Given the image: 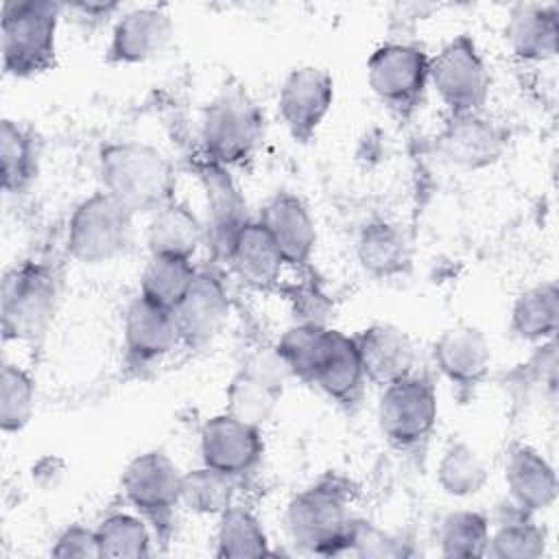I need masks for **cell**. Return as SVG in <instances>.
I'll return each mask as SVG.
<instances>
[{"label":"cell","mask_w":559,"mask_h":559,"mask_svg":"<svg viewBox=\"0 0 559 559\" xmlns=\"http://www.w3.org/2000/svg\"><path fill=\"white\" fill-rule=\"evenodd\" d=\"M100 190L118 199L135 216H151L175 199L177 173L170 157L157 146L140 140H114L100 146Z\"/></svg>","instance_id":"obj_1"},{"label":"cell","mask_w":559,"mask_h":559,"mask_svg":"<svg viewBox=\"0 0 559 559\" xmlns=\"http://www.w3.org/2000/svg\"><path fill=\"white\" fill-rule=\"evenodd\" d=\"M354 524L349 483L332 474L297 491L284 511L288 539L317 557L347 555Z\"/></svg>","instance_id":"obj_2"},{"label":"cell","mask_w":559,"mask_h":559,"mask_svg":"<svg viewBox=\"0 0 559 559\" xmlns=\"http://www.w3.org/2000/svg\"><path fill=\"white\" fill-rule=\"evenodd\" d=\"M61 271L55 262L28 258L13 264L0 288V319L4 341H39L61 304Z\"/></svg>","instance_id":"obj_3"},{"label":"cell","mask_w":559,"mask_h":559,"mask_svg":"<svg viewBox=\"0 0 559 559\" xmlns=\"http://www.w3.org/2000/svg\"><path fill=\"white\" fill-rule=\"evenodd\" d=\"M52 0H7L0 11L2 70L13 79H31L55 68L57 31L63 13Z\"/></svg>","instance_id":"obj_4"},{"label":"cell","mask_w":559,"mask_h":559,"mask_svg":"<svg viewBox=\"0 0 559 559\" xmlns=\"http://www.w3.org/2000/svg\"><path fill=\"white\" fill-rule=\"evenodd\" d=\"M135 214L105 190L81 199L66 227V253L81 264H105L133 245Z\"/></svg>","instance_id":"obj_5"},{"label":"cell","mask_w":559,"mask_h":559,"mask_svg":"<svg viewBox=\"0 0 559 559\" xmlns=\"http://www.w3.org/2000/svg\"><path fill=\"white\" fill-rule=\"evenodd\" d=\"M428 59L424 46L406 39L380 44L367 59V83L373 96L400 122H411L428 92Z\"/></svg>","instance_id":"obj_6"},{"label":"cell","mask_w":559,"mask_h":559,"mask_svg":"<svg viewBox=\"0 0 559 559\" xmlns=\"http://www.w3.org/2000/svg\"><path fill=\"white\" fill-rule=\"evenodd\" d=\"M181 476L183 472L164 450L135 454L120 476V491L127 504L148 522L162 544L170 539L175 515L181 507Z\"/></svg>","instance_id":"obj_7"},{"label":"cell","mask_w":559,"mask_h":559,"mask_svg":"<svg viewBox=\"0 0 559 559\" xmlns=\"http://www.w3.org/2000/svg\"><path fill=\"white\" fill-rule=\"evenodd\" d=\"M439 419V397L428 373L415 371L386 384L378 402V426L384 441L402 452H421Z\"/></svg>","instance_id":"obj_8"},{"label":"cell","mask_w":559,"mask_h":559,"mask_svg":"<svg viewBox=\"0 0 559 559\" xmlns=\"http://www.w3.org/2000/svg\"><path fill=\"white\" fill-rule=\"evenodd\" d=\"M264 133L260 107L242 90H225L205 105L201 116V153L236 168L247 164Z\"/></svg>","instance_id":"obj_9"},{"label":"cell","mask_w":559,"mask_h":559,"mask_svg":"<svg viewBox=\"0 0 559 559\" xmlns=\"http://www.w3.org/2000/svg\"><path fill=\"white\" fill-rule=\"evenodd\" d=\"M428 85L448 114L485 111L491 74L474 37L454 35L428 59Z\"/></svg>","instance_id":"obj_10"},{"label":"cell","mask_w":559,"mask_h":559,"mask_svg":"<svg viewBox=\"0 0 559 559\" xmlns=\"http://www.w3.org/2000/svg\"><path fill=\"white\" fill-rule=\"evenodd\" d=\"M192 170L205 199V245L214 264H227L242 227L251 221L245 194L231 168L210 159L201 151L192 157Z\"/></svg>","instance_id":"obj_11"},{"label":"cell","mask_w":559,"mask_h":559,"mask_svg":"<svg viewBox=\"0 0 559 559\" xmlns=\"http://www.w3.org/2000/svg\"><path fill=\"white\" fill-rule=\"evenodd\" d=\"M288 378L293 376L275 345L253 349L225 389V413L262 428L271 419Z\"/></svg>","instance_id":"obj_12"},{"label":"cell","mask_w":559,"mask_h":559,"mask_svg":"<svg viewBox=\"0 0 559 559\" xmlns=\"http://www.w3.org/2000/svg\"><path fill=\"white\" fill-rule=\"evenodd\" d=\"M334 105V79L325 68H293L277 92V114L288 135L308 144L321 129Z\"/></svg>","instance_id":"obj_13"},{"label":"cell","mask_w":559,"mask_h":559,"mask_svg":"<svg viewBox=\"0 0 559 559\" xmlns=\"http://www.w3.org/2000/svg\"><path fill=\"white\" fill-rule=\"evenodd\" d=\"M507 144V127L485 111L448 114L435 138L441 159L463 170H483L493 166L504 155Z\"/></svg>","instance_id":"obj_14"},{"label":"cell","mask_w":559,"mask_h":559,"mask_svg":"<svg viewBox=\"0 0 559 559\" xmlns=\"http://www.w3.org/2000/svg\"><path fill=\"white\" fill-rule=\"evenodd\" d=\"M432 362L452 393L467 402L491 371V345L483 330L467 323L445 328L432 343Z\"/></svg>","instance_id":"obj_15"},{"label":"cell","mask_w":559,"mask_h":559,"mask_svg":"<svg viewBox=\"0 0 559 559\" xmlns=\"http://www.w3.org/2000/svg\"><path fill=\"white\" fill-rule=\"evenodd\" d=\"M199 456L203 465L240 480L262 463V428L245 424L225 411L212 415L199 430Z\"/></svg>","instance_id":"obj_16"},{"label":"cell","mask_w":559,"mask_h":559,"mask_svg":"<svg viewBox=\"0 0 559 559\" xmlns=\"http://www.w3.org/2000/svg\"><path fill=\"white\" fill-rule=\"evenodd\" d=\"M229 310V293L218 269L214 264L199 266L188 295L173 310L181 345L188 349H203L212 345L223 332Z\"/></svg>","instance_id":"obj_17"},{"label":"cell","mask_w":559,"mask_h":559,"mask_svg":"<svg viewBox=\"0 0 559 559\" xmlns=\"http://www.w3.org/2000/svg\"><path fill=\"white\" fill-rule=\"evenodd\" d=\"M173 37V17L164 7L144 4L122 11L109 33L105 63L138 66L159 57Z\"/></svg>","instance_id":"obj_18"},{"label":"cell","mask_w":559,"mask_h":559,"mask_svg":"<svg viewBox=\"0 0 559 559\" xmlns=\"http://www.w3.org/2000/svg\"><path fill=\"white\" fill-rule=\"evenodd\" d=\"M269 234L273 245L286 264L295 269H306L317 249V225L314 218L295 192H275L255 218Z\"/></svg>","instance_id":"obj_19"},{"label":"cell","mask_w":559,"mask_h":559,"mask_svg":"<svg viewBox=\"0 0 559 559\" xmlns=\"http://www.w3.org/2000/svg\"><path fill=\"white\" fill-rule=\"evenodd\" d=\"M367 384L384 389L417 371V352L411 336L391 323H371L352 334Z\"/></svg>","instance_id":"obj_20"},{"label":"cell","mask_w":559,"mask_h":559,"mask_svg":"<svg viewBox=\"0 0 559 559\" xmlns=\"http://www.w3.org/2000/svg\"><path fill=\"white\" fill-rule=\"evenodd\" d=\"M179 341L175 317L140 295L129 301L122 317L124 358L133 367H148L168 356Z\"/></svg>","instance_id":"obj_21"},{"label":"cell","mask_w":559,"mask_h":559,"mask_svg":"<svg viewBox=\"0 0 559 559\" xmlns=\"http://www.w3.org/2000/svg\"><path fill=\"white\" fill-rule=\"evenodd\" d=\"M504 485L509 502L526 513H539L557 500V474L552 463L528 443H513L504 456Z\"/></svg>","instance_id":"obj_22"},{"label":"cell","mask_w":559,"mask_h":559,"mask_svg":"<svg viewBox=\"0 0 559 559\" xmlns=\"http://www.w3.org/2000/svg\"><path fill=\"white\" fill-rule=\"evenodd\" d=\"M502 33L509 50L520 61H550L559 48V9L557 4L518 2L509 9Z\"/></svg>","instance_id":"obj_23"},{"label":"cell","mask_w":559,"mask_h":559,"mask_svg":"<svg viewBox=\"0 0 559 559\" xmlns=\"http://www.w3.org/2000/svg\"><path fill=\"white\" fill-rule=\"evenodd\" d=\"M312 386H317L325 397L345 411H354L362 402L367 378L352 334L334 330Z\"/></svg>","instance_id":"obj_24"},{"label":"cell","mask_w":559,"mask_h":559,"mask_svg":"<svg viewBox=\"0 0 559 559\" xmlns=\"http://www.w3.org/2000/svg\"><path fill=\"white\" fill-rule=\"evenodd\" d=\"M201 245H205V223L183 201L173 199L148 216V255L192 260Z\"/></svg>","instance_id":"obj_25"},{"label":"cell","mask_w":559,"mask_h":559,"mask_svg":"<svg viewBox=\"0 0 559 559\" xmlns=\"http://www.w3.org/2000/svg\"><path fill=\"white\" fill-rule=\"evenodd\" d=\"M356 258L371 277L393 280L411 271L413 251L406 234L397 225L376 218L360 227Z\"/></svg>","instance_id":"obj_26"},{"label":"cell","mask_w":559,"mask_h":559,"mask_svg":"<svg viewBox=\"0 0 559 559\" xmlns=\"http://www.w3.org/2000/svg\"><path fill=\"white\" fill-rule=\"evenodd\" d=\"M284 264L286 262L277 247L255 218L242 227L227 260V266L238 275V280L255 290L277 288Z\"/></svg>","instance_id":"obj_27"},{"label":"cell","mask_w":559,"mask_h":559,"mask_svg":"<svg viewBox=\"0 0 559 559\" xmlns=\"http://www.w3.org/2000/svg\"><path fill=\"white\" fill-rule=\"evenodd\" d=\"M509 330L518 341L546 343L557 336L559 330V288L552 280L537 282L524 288L509 314Z\"/></svg>","instance_id":"obj_28"},{"label":"cell","mask_w":559,"mask_h":559,"mask_svg":"<svg viewBox=\"0 0 559 559\" xmlns=\"http://www.w3.org/2000/svg\"><path fill=\"white\" fill-rule=\"evenodd\" d=\"M489 533L487 555L496 559H539L546 555L548 533L533 513L507 504Z\"/></svg>","instance_id":"obj_29"},{"label":"cell","mask_w":559,"mask_h":559,"mask_svg":"<svg viewBox=\"0 0 559 559\" xmlns=\"http://www.w3.org/2000/svg\"><path fill=\"white\" fill-rule=\"evenodd\" d=\"M39 173V142L35 133L17 120L4 118L0 124V181L7 194H22Z\"/></svg>","instance_id":"obj_30"},{"label":"cell","mask_w":559,"mask_h":559,"mask_svg":"<svg viewBox=\"0 0 559 559\" xmlns=\"http://www.w3.org/2000/svg\"><path fill=\"white\" fill-rule=\"evenodd\" d=\"M199 266L186 258L148 255L140 273V297L164 308L175 310L188 295Z\"/></svg>","instance_id":"obj_31"},{"label":"cell","mask_w":559,"mask_h":559,"mask_svg":"<svg viewBox=\"0 0 559 559\" xmlns=\"http://www.w3.org/2000/svg\"><path fill=\"white\" fill-rule=\"evenodd\" d=\"M214 555L221 559L271 555L269 535L251 509L231 504L223 515H218L214 533Z\"/></svg>","instance_id":"obj_32"},{"label":"cell","mask_w":559,"mask_h":559,"mask_svg":"<svg viewBox=\"0 0 559 559\" xmlns=\"http://www.w3.org/2000/svg\"><path fill=\"white\" fill-rule=\"evenodd\" d=\"M332 334L334 328L325 323H295L280 336L275 349L293 378L312 384L317 369L330 347Z\"/></svg>","instance_id":"obj_33"},{"label":"cell","mask_w":559,"mask_h":559,"mask_svg":"<svg viewBox=\"0 0 559 559\" xmlns=\"http://www.w3.org/2000/svg\"><path fill=\"white\" fill-rule=\"evenodd\" d=\"M96 539H98V552L100 557L111 559H140L148 557L153 552V528L148 522L127 511H114L107 513L96 526Z\"/></svg>","instance_id":"obj_34"},{"label":"cell","mask_w":559,"mask_h":559,"mask_svg":"<svg viewBox=\"0 0 559 559\" xmlns=\"http://www.w3.org/2000/svg\"><path fill=\"white\" fill-rule=\"evenodd\" d=\"M437 485L450 498H472L480 493L489 480V472L480 454L465 441H452L437 461Z\"/></svg>","instance_id":"obj_35"},{"label":"cell","mask_w":559,"mask_h":559,"mask_svg":"<svg viewBox=\"0 0 559 559\" xmlns=\"http://www.w3.org/2000/svg\"><path fill=\"white\" fill-rule=\"evenodd\" d=\"M491 520L474 509L450 511L437 531L439 552L450 559L487 557Z\"/></svg>","instance_id":"obj_36"},{"label":"cell","mask_w":559,"mask_h":559,"mask_svg":"<svg viewBox=\"0 0 559 559\" xmlns=\"http://www.w3.org/2000/svg\"><path fill=\"white\" fill-rule=\"evenodd\" d=\"M236 485V478L201 463L181 476V507L197 515L218 518L234 504Z\"/></svg>","instance_id":"obj_37"},{"label":"cell","mask_w":559,"mask_h":559,"mask_svg":"<svg viewBox=\"0 0 559 559\" xmlns=\"http://www.w3.org/2000/svg\"><path fill=\"white\" fill-rule=\"evenodd\" d=\"M35 413V380L33 376L4 360L0 369V428L7 435L20 432L28 426Z\"/></svg>","instance_id":"obj_38"},{"label":"cell","mask_w":559,"mask_h":559,"mask_svg":"<svg viewBox=\"0 0 559 559\" xmlns=\"http://www.w3.org/2000/svg\"><path fill=\"white\" fill-rule=\"evenodd\" d=\"M347 555H356V557H402V555H406V550L391 535H386L380 528L371 526L369 522L356 518Z\"/></svg>","instance_id":"obj_39"},{"label":"cell","mask_w":559,"mask_h":559,"mask_svg":"<svg viewBox=\"0 0 559 559\" xmlns=\"http://www.w3.org/2000/svg\"><path fill=\"white\" fill-rule=\"evenodd\" d=\"M50 557L57 559H96L98 552V539L96 531L87 528L83 524H68L52 542Z\"/></svg>","instance_id":"obj_40"},{"label":"cell","mask_w":559,"mask_h":559,"mask_svg":"<svg viewBox=\"0 0 559 559\" xmlns=\"http://www.w3.org/2000/svg\"><path fill=\"white\" fill-rule=\"evenodd\" d=\"M288 299L293 304L295 317L297 314L301 317L297 323H323V319L319 314H323L328 310V299L314 284L295 286L288 293Z\"/></svg>","instance_id":"obj_41"},{"label":"cell","mask_w":559,"mask_h":559,"mask_svg":"<svg viewBox=\"0 0 559 559\" xmlns=\"http://www.w3.org/2000/svg\"><path fill=\"white\" fill-rule=\"evenodd\" d=\"M70 13H74L81 24L85 26H98V24H105L107 20H111L118 11H120V4L118 2H70V4H63Z\"/></svg>","instance_id":"obj_42"}]
</instances>
